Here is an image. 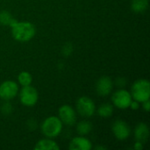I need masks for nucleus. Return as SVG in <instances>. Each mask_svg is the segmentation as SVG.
<instances>
[{
  "mask_svg": "<svg viewBox=\"0 0 150 150\" xmlns=\"http://www.w3.org/2000/svg\"><path fill=\"white\" fill-rule=\"evenodd\" d=\"M34 25L28 21H18L11 27V34L14 40L19 42H27L35 35Z\"/></svg>",
  "mask_w": 150,
  "mask_h": 150,
  "instance_id": "nucleus-1",
  "label": "nucleus"
},
{
  "mask_svg": "<svg viewBox=\"0 0 150 150\" xmlns=\"http://www.w3.org/2000/svg\"><path fill=\"white\" fill-rule=\"evenodd\" d=\"M63 124L56 116H50L47 118L40 126L41 133L47 138H56L62 131Z\"/></svg>",
  "mask_w": 150,
  "mask_h": 150,
  "instance_id": "nucleus-2",
  "label": "nucleus"
},
{
  "mask_svg": "<svg viewBox=\"0 0 150 150\" xmlns=\"http://www.w3.org/2000/svg\"><path fill=\"white\" fill-rule=\"evenodd\" d=\"M131 96L134 100L142 103L150 98V83L147 79L136 80L131 88Z\"/></svg>",
  "mask_w": 150,
  "mask_h": 150,
  "instance_id": "nucleus-3",
  "label": "nucleus"
},
{
  "mask_svg": "<svg viewBox=\"0 0 150 150\" xmlns=\"http://www.w3.org/2000/svg\"><path fill=\"white\" fill-rule=\"evenodd\" d=\"M19 99L23 105L32 107L37 104L39 100V93L32 85L22 86L19 92Z\"/></svg>",
  "mask_w": 150,
  "mask_h": 150,
  "instance_id": "nucleus-4",
  "label": "nucleus"
},
{
  "mask_svg": "<svg viewBox=\"0 0 150 150\" xmlns=\"http://www.w3.org/2000/svg\"><path fill=\"white\" fill-rule=\"evenodd\" d=\"M76 110L82 117L90 118L94 115L96 112V105L91 98L81 97L76 101Z\"/></svg>",
  "mask_w": 150,
  "mask_h": 150,
  "instance_id": "nucleus-5",
  "label": "nucleus"
},
{
  "mask_svg": "<svg viewBox=\"0 0 150 150\" xmlns=\"http://www.w3.org/2000/svg\"><path fill=\"white\" fill-rule=\"evenodd\" d=\"M133 98L131 96V93L124 89H120L116 91L112 97V101L114 106H116L119 109H127L129 108L130 103L132 102Z\"/></svg>",
  "mask_w": 150,
  "mask_h": 150,
  "instance_id": "nucleus-6",
  "label": "nucleus"
},
{
  "mask_svg": "<svg viewBox=\"0 0 150 150\" xmlns=\"http://www.w3.org/2000/svg\"><path fill=\"white\" fill-rule=\"evenodd\" d=\"M18 93V85L16 82L7 80L0 84V98L4 101L13 99Z\"/></svg>",
  "mask_w": 150,
  "mask_h": 150,
  "instance_id": "nucleus-7",
  "label": "nucleus"
},
{
  "mask_svg": "<svg viewBox=\"0 0 150 150\" xmlns=\"http://www.w3.org/2000/svg\"><path fill=\"white\" fill-rule=\"evenodd\" d=\"M58 118L62 124L66 126H73L76 122V112L69 105H63L58 110Z\"/></svg>",
  "mask_w": 150,
  "mask_h": 150,
  "instance_id": "nucleus-8",
  "label": "nucleus"
},
{
  "mask_svg": "<svg viewBox=\"0 0 150 150\" xmlns=\"http://www.w3.org/2000/svg\"><path fill=\"white\" fill-rule=\"evenodd\" d=\"M112 131L116 139L120 141L127 140L131 134L130 126L122 120H116L112 126Z\"/></svg>",
  "mask_w": 150,
  "mask_h": 150,
  "instance_id": "nucleus-9",
  "label": "nucleus"
},
{
  "mask_svg": "<svg viewBox=\"0 0 150 150\" xmlns=\"http://www.w3.org/2000/svg\"><path fill=\"white\" fill-rule=\"evenodd\" d=\"M113 89V82L109 76L100 77L96 83V91L101 97L108 96Z\"/></svg>",
  "mask_w": 150,
  "mask_h": 150,
  "instance_id": "nucleus-10",
  "label": "nucleus"
},
{
  "mask_svg": "<svg viewBox=\"0 0 150 150\" xmlns=\"http://www.w3.org/2000/svg\"><path fill=\"white\" fill-rule=\"evenodd\" d=\"M69 148L70 150H91L92 149V144L89 139L80 135L70 141Z\"/></svg>",
  "mask_w": 150,
  "mask_h": 150,
  "instance_id": "nucleus-11",
  "label": "nucleus"
},
{
  "mask_svg": "<svg viewBox=\"0 0 150 150\" xmlns=\"http://www.w3.org/2000/svg\"><path fill=\"white\" fill-rule=\"evenodd\" d=\"M149 136V127L143 123H139L134 128V138L136 142H140L142 143H145Z\"/></svg>",
  "mask_w": 150,
  "mask_h": 150,
  "instance_id": "nucleus-12",
  "label": "nucleus"
},
{
  "mask_svg": "<svg viewBox=\"0 0 150 150\" xmlns=\"http://www.w3.org/2000/svg\"><path fill=\"white\" fill-rule=\"evenodd\" d=\"M35 150H59V145L51 138H45L40 140L34 147Z\"/></svg>",
  "mask_w": 150,
  "mask_h": 150,
  "instance_id": "nucleus-13",
  "label": "nucleus"
},
{
  "mask_svg": "<svg viewBox=\"0 0 150 150\" xmlns=\"http://www.w3.org/2000/svg\"><path fill=\"white\" fill-rule=\"evenodd\" d=\"M149 7V0H132L131 9L135 13H142Z\"/></svg>",
  "mask_w": 150,
  "mask_h": 150,
  "instance_id": "nucleus-14",
  "label": "nucleus"
},
{
  "mask_svg": "<svg viewBox=\"0 0 150 150\" xmlns=\"http://www.w3.org/2000/svg\"><path fill=\"white\" fill-rule=\"evenodd\" d=\"M18 22L16 18L12 17V15L7 11H0V24L3 25H9L11 28Z\"/></svg>",
  "mask_w": 150,
  "mask_h": 150,
  "instance_id": "nucleus-15",
  "label": "nucleus"
},
{
  "mask_svg": "<svg viewBox=\"0 0 150 150\" xmlns=\"http://www.w3.org/2000/svg\"><path fill=\"white\" fill-rule=\"evenodd\" d=\"M92 130V125L90 121L83 120L77 123L76 125V132L79 135L84 136L89 134Z\"/></svg>",
  "mask_w": 150,
  "mask_h": 150,
  "instance_id": "nucleus-16",
  "label": "nucleus"
},
{
  "mask_svg": "<svg viewBox=\"0 0 150 150\" xmlns=\"http://www.w3.org/2000/svg\"><path fill=\"white\" fill-rule=\"evenodd\" d=\"M112 113L113 105L109 103L103 104L98 108V114L102 118H110L112 115Z\"/></svg>",
  "mask_w": 150,
  "mask_h": 150,
  "instance_id": "nucleus-17",
  "label": "nucleus"
},
{
  "mask_svg": "<svg viewBox=\"0 0 150 150\" xmlns=\"http://www.w3.org/2000/svg\"><path fill=\"white\" fill-rule=\"evenodd\" d=\"M18 83H19V84L21 86L31 85V83L33 82V76H32V75L29 72L22 71L18 76Z\"/></svg>",
  "mask_w": 150,
  "mask_h": 150,
  "instance_id": "nucleus-18",
  "label": "nucleus"
},
{
  "mask_svg": "<svg viewBox=\"0 0 150 150\" xmlns=\"http://www.w3.org/2000/svg\"><path fill=\"white\" fill-rule=\"evenodd\" d=\"M12 111H13V106H12V105L9 101L4 102L2 105V106H1V112L4 115H6L7 116V115L11 114Z\"/></svg>",
  "mask_w": 150,
  "mask_h": 150,
  "instance_id": "nucleus-19",
  "label": "nucleus"
},
{
  "mask_svg": "<svg viewBox=\"0 0 150 150\" xmlns=\"http://www.w3.org/2000/svg\"><path fill=\"white\" fill-rule=\"evenodd\" d=\"M73 52V47L70 43H66L62 49V53L64 56H69Z\"/></svg>",
  "mask_w": 150,
  "mask_h": 150,
  "instance_id": "nucleus-20",
  "label": "nucleus"
},
{
  "mask_svg": "<svg viewBox=\"0 0 150 150\" xmlns=\"http://www.w3.org/2000/svg\"><path fill=\"white\" fill-rule=\"evenodd\" d=\"M115 83H116V85H117L119 88H123V87L127 84V80H126L124 77H119V78L116 79Z\"/></svg>",
  "mask_w": 150,
  "mask_h": 150,
  "instance_id": "nucleus-21",
  "label": "nucleus"
},
{
  "mask_svg": "<svg viewBox=\"0 0 150 150\" xmlns=\"http://www.w3.org/2000/svg\"><path fill=\"white\" fill-rule=\"evenodd\" d=\"M36 126H37V124L34 120H30L27 121V127L29 130H35Z\"/></svg>",
  "mask_w": 150,
  "mask_h": 150,
  "instance_id": "nucleus-22",
  "label": "nucleus"
},
{
  "mask_svg": "<svg viewBox=\"0 0 150 150\" xmlns=\"http://www.w3.org/2000/svg\"><path fill=\"white\" fill-rule=\"evenodd\" d=\"M129 107L132 109V110H134V111H135V110H138L139 108H140V103L138 102V101H136V100H132V102L130 103V105H129Z\"/></svg>",
  "mask_w": 150,
  "mask_h": 150,
  "instance_id": "nucleus-23",
  "label": "nucleus"
},
{
  "mask_svg": "<svg viewBox=\"0 0 150 150\" xmlns=\"http://www.w3.org/2000/svg\"><path fill=\"white\" fill-rule=\"evenodd\" d=\"M133 149L134 150H142L143 149V143L140 142H136L133 147Z\"/></svg>",
  "mask_w": 150,
  "mask_h": 150,
  "instance_id": "nucleus-24",
  "label": "nucleus"
},
{
  "mask_svg": "<svg viewBox=\"0 0 150 150\" xmlns=\"http://www.w3.org/2000/svg\"><path fill=\"white\" fill-rule=\"evenodd\" d=\"M142 107H143V109H144L146 112H149V109H150L149 99V100H146V101H144V102H142Z\"/></svg>",
  "mask_w": 150,
  "mask_h": 150,
  "instance_id": "nucleus-25",
  "label": "nucleus"
},
{
  "mask_svg": "<svg viewBox=\"0 0 150 150\" xmlns=\"http://www.w3.org/2000/svg\"><path fill=\"white\" fill-rule=\"evenodd\" d=\"M95 149H106L105 147H103V146H97L95 148Z\"/></svg>",
  "mask_w": 150,
  "mask_h": 150,
  "instance_id": "nucleus-26",
  "label": "nucleus"
}]
</instances>
